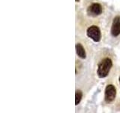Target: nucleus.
Wrapping results in <instances>:
<instances>
[{"label":"nucleus","instance_id":"2","mask_svg":"<svg viewBox=\"0 0 120 113\" xmlns=\"http://www.w3.org/2000/svg\"><path fill=\"white\" fill-rule=\"evenodd\" d=\"M116 95V88L112 85H109L106 87L105 89V93H104V98L105 101L107 103H110L114 100Z\"/></svg>","mask_w":120,"mask_h":113},{"label":"nucleus","instance_id":"3","mask_svg":"<svg viewBox=\"0 0 120 113\" xmlns=\"http://www.w3.org/2000/svg\"><path fill=\"white\" fill-rule=\"evenodd\" d=\"M87 36L91 38V39L96 41V42H98L101 40V30L100 29L96 26H90L89 28L87 29Z\"/></svg>","mask_w":120,"mask_h":113},{"label":"nucleus","instance_id":"5","mask_svg":"<svg viewBox=\"0 0 120 113\" xmlns=\"http://www.w3.org/2000/svg\"><path fill=\"white\" fill-rule=\"evenodd\" d=\"M111 34L112 36L116 37L120 34V17L116 16L112 21L111 27Z\"/></svg>","mask_w":120,"mask_h":113},{"label":"nucleus","instance_id":"9","mask_svg":"<svg viewBox=\"0 0 120 113\" xmlns=\"http://www.w3.org/2000/svg\"><path fill=\"white\" fill-rule=\"evenodd\" d=\"M119 83H120V77H119Z\"/></svg>","mask_w":120,"mask_h":113},{"label":"nucleus","instance_id":"4","mask_svg":"<svg viewBox=\"0 0 120 113\" xmlns=\"http://www.w3.org/2000/svg\"><path fill=\"white\" fill-rule=\"evenodd\" d=\"M87 12L91 16H98V15H100L101 12H102V7L98 3H93L88 8Z\"/></svg>","mask_w":120,"mask_h":113},{"label":"nucleus","instance_id":"1","mask_svg":"<svg viewBox=\"0 0 120 113\" xmlns=\"http://www.w3.org/2000/svg\"><path fill=\"white\" fill-rule=\"evenodd\" d=\"M112 66V62L110 58H104L98 64L97 73L99 78H105L108 75L109 72Z\"/></svg>","mask_w":120,"mask_h":113},{"label":"nucleus","instance_id":"7","mask_svg":"<svg viewBox=\"0 0 120 113\" xmlns=\"http://www.w3.org/2000/svg\"><path fill=\"white\" fill-rule=\"evenodd\" d=\"M82 97V93L81 90H77L76 93H75V104L78 105L80 103V102L81 101Z\"/></svg>","mask_w":120,"mask_h":113},{"label":"nucleus","instance_id":"6","mask_svg":"<svg viewBox=\"0 0 120 113\" xmlns=\"http://www.w3.org/2000/svg\"><path fill=\"white\" fill-rule=\"evenodd\" d=\"M76 51H77V55L80 56V58L82 59H85L86 58V52L83 47L81 44H76Z\"/></svg>","mask_w":120,"mask_h":113},{"label":"nucleus","instance_id":"8","mask_svg":"<svg viewBox=\"0 0 120 113\" xmlns=\"http://www.w3.org/2000/svg\"><path fill=\"white\" fill-rule=\"evenodd\" d=\"M79 1H80V0H76V2H79Z\"/></svg>","mask_w":120,"mask_h":113}]
</instances>
